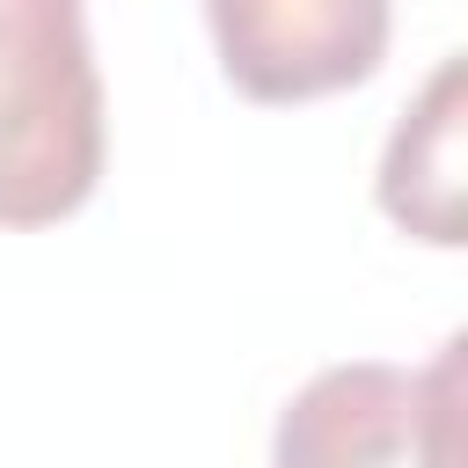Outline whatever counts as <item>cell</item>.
Instances as JSON below:
<instances>
[{
    "label": "cell",
    "mask_w": 468,
    "mask_h": 468,
    "mask_svg": "<svg viewBox=\"0 0 468 468\" xmlns=\"http://www.w3.org/2000/svg\"><path fill=\"white\" fill-rule=\"evenodd\" d=\"M102 176V73L80 0H0V227H51Z\"/></svg>",
    "instance_id": "obj_1"
},
{
    "label": "cell",
    "mask_w": 468,
    "mask_h": 468,
    "mask_svg": "<svg viewBox=\"0 0 468 468\" xmlns=\"http://www.w3.org/2000/svg\"><path fill=\"white\" fill-rule=\"evenodd\" d=\"M461 336L431 366H322L271 439V468H461Z\"/></svg>",
    "instance_id": "obj_2"
},
{
    "label": "cell",
    "mask_w": 468,
    "mask_h": 468,
    "mask_svg": "<svg viewBox=\"0 0 468 468\" xmlns=\"http://www.w3.org/2000/svg\"><path fill=\"white\" fill-rule=\"evenodd\" d=\"M219 73L249 102H314L388 58V0H205Z\"/></svg>",
    "instance_id": "obj_3"
},
{
    "label": "cell",
    "mask_w": 468,
    "mask_h": 468,
    "mask_svg": "<svg viewBox=\"0 0 468 468\" xmlns=\"http://www.w3.org/2000/svg\"><path fill=\"white\" fill-rule=\"evenodd\" d=\"M461 139H468V73H461V58H439V73L402 110V124L388 132V154H380V212L431 249L468 241Z\"/></svg>",
    "instance_id": "obj_4"
}]
</instances>
